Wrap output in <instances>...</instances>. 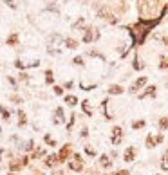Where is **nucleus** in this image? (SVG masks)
<instances>
[{
  "label": "nucleus",
  "instance_id": "24",
  "mask_svg": "<svg viewBox=\"0 0 168 175\" xmlns=\"http://www.w3.org/2000/svg\"><path fill=\"white\" fill-rule=\"evenodd\" d=\"M56 117H58L56 123L58 121H63V108H56Z\"/></svg>",
  "mask_w": 168,
  "mask_h": 175
},
{
  "label": "nucleus",
  "instance_id": "30",
  "mask_svg": "<svg viewBox=\"0 0 168 175\" xmlns=\"http://www.w3.org/2000/svg\"><path fill=\"white\" fill-rule=\"evenodd\" d=\"M81 26H83V18H80L76 24H74V29H78V27H81Z\"/></svg>",
  "mask_w": 168,
  "mask_h": 175
},
{
  "label": "nucleus",
  "instance_id": "35",
  "mask_svg": "<svg viewBox=\"0 0 168 175\" xmlns=\"http://www.w3.org/2000/svg\"><path fill=\"white\" fill-rule=\"evenodd\" d=\"M15 65H16V67H18V69H23V63H22V61H16Z\"/></svg>",
  "mask_w": 168,
  "mask_h": 175
},
{
  "label": "nucleus",
  "instance_id": "1",
  "mask_svg": "<svg viewBox=\"0 0 168 175\" xmlns=\"http://www.w3.org/2000/svg\"><path fill=\"white\" fill-rule=\"evenodd\" d=\"M98 16H100L101 20L109 22V24H112V26L119 22V18H117V16H116V15H114L109 7H107V6H103V7H100V9H98Z\"/></svg>",
  "mask_w": 168,
  "mask_h": 175
},
{
  "label": "nucleus",
  "instance_id": "3",
  "mask_svg": "<svg viewBox=\"0 0 168 175\" xmlns=\"http://www.w3.org/2000/svg\"><path fill=\"white\" fill-rule=\"evenodd\" d=\"M69 168L73 170V171H81L83 170V163H81V157L76 154L73 161H69Z\"/></svg>",
  "mask_w": 168,
  "mask_h": 175
},
{
  "label": "nucleus",
  "instance_id": "31",
  "mask_svg": "<svg viewBox=\"0 0 168 175\" xmlns=\"http://www.w3.org/2000/svg\"><path fill=\"white\" fill-rule=\"evenodd\" d=\"M33 148H34V143H33V141H29V143H27V146H26V150H33Z\"/></svg>",
  "mask_w": 168,
  "mask_h": 175
},
{
  "label": "nucleus",
  "instance_id": "15",
  "mask_svg": "<svg viewBox=\"0 0 168 175\" xmlns=\"http://www.w3.org/2000/svg\"><path fill=\"white\" fill-rule=\"evenodd\" d=\"M65 103L70 105V106H74V105L78 103V98H76V96H65Z\"/></svg>",
  "mask_w": 168,
  "mask_h": 175
},
{
  "label": "nucleus",
  "instance_id": "37",
  "mask_svg": "<svg viewBox=\"0 0 168 175\" xmlns=\"http://www.w3.org/2000/svg\"><path fill=\"white\" fill-rule=\"evenodd\" d=\"M47 2H54V0H47Z\"/></svg>",
  "mask_w": 168,
  "mask_h": 175
},
{
  "label": "nucleus",
  "instance_id": "13",
  "mask_svg": "<svg viewBox=\"0 0 168 175\" xmlns=\"http://www.w3.org/2000/svg\"><path fill=\"white\" fill-rule=\"evenodd\" d=\"M159 69L161 71L168 69V56H159Z\"/></svg>",
  "mask_w": 168,
  "mask_h": 175
},
{
  "label": "nucleus",
  "instance_id": "28",
  "mask_svg": "<svg viewBox=\"0 0 168 175\" xmlns=\"http://www.w3.org/2000/svg\"><path fill=\"white\" fill-rule=\"evenodd\" d=\"M74 63H76V65H83V58H81V56H76V58H74Z\"/></svg>",
  "mask_w": 168,
  "mask_h": 175
},
{
  "label": "nucleus",
  "instance_id": "38",
  "mask_svg": "<svg viewBox=\"0 0 168 175\" xmlns=\"http://www.w3.org/2000/svg\"><path fill=\"white\" fill-rule=\"evenodd\" d=\"M0 155H2V150H0Z\"/></svg>",
  "mask_w": 168,
  "mask_h": 175
},
{
  "label": "nucleus",
  "instance_id": "9",
  "mask_svg": "<svg viewBox=\"0 0 168 175\" xmlns=\"http://www.w3.org/2000/svg\"><path fill=\"white\" fill-rule=\"evenodd\" d=\"M92 40H94V33H92L90 27H87L85 29V34H83V43H90Z\"/></svg>",
  "mask_w": 168,
  "mask_h": 175
},
{
  "label": "nucleus",
  "instance_id": "2",
  "mask_svg": "<svg viewBox=\"0 0 168 175\" xmlns=\"http://www.w3.org/2000/svg\"><path fill=\"white\" fill-rule=\"evenodd\" d=\"M121 137H123V128L121 126H114L112 132H110V143L114 146H117L119 143H121Z\"/></svg>",
  "mask_w": 168,
  "mask_h": 175
},
{
  "label": "nucleus",
  "instance_id": "23",
  "mask_svg": "<svg viewBox=\"0 0 168 175\" xmlns=\"http://www.w3.org/2000/svg\"><path fill=\"white\" fill-rule=\"evenodd\" d=\"M143 126H145V121H143V119H141V121H134V123H132V128H134V130H139V128H143Z\"/></svg>",
  "mask_w": 168,
  "mask_h": 175
},
{
  "label": "nucleus",
  "instance_id": "22",
  "mask_svg": "<svg viewBox=\"0 0 168 175\" xmlns=\"http://www.w3.org/2000/svg\"><path fill=\"white\" fill-rule=\"evenodd\" d=\"M81 108L85 110V114L87 116H92V112H90V108H89V101L85 99V101H81Z\"/></svg>",
  "mask_w": 168,
  "mask_h": 175
},
{
  "label": "nucleus",
  "instance_id": "8",
  "mask_svg": "<svg viewBox=\"0 0 168 175\" xmlns=\"http://www.w3.org/2000/svg\"><path fill=\"white\" fill-rule=\"evenodd\" d=\"M123 92H125V89H123L121 85H110L109 87V94L110 96H121Z\"/></svg>",
  "mask_w": 168,
  "mask_h": 175
},
{
  "label": "nucleus",
  "instance_id": "4",
  "mask_svg": "<svg viewBox=\"0 0 168 175\" xmlns=\"http://www.w3.org/2000/svg\"><path fill=\"white\" fill-rule=\"evenodd\" d=\"M145 85H147V78H145V76L137 78V79H136V83H134V85L130 87V92H132V94H136V92H137L139 89H143V87H145Z\"/></svg>",
  "mask_w": 168,
  "mask_h": 175
},
{
  "label": "nucleus",
  "instance_id": "33",
  "mask_svg": "<svg viewBox=\"0 0 168 175\" xmlns=\"http://www.w3.org/2000/svg\"><path fill=\"white\" fill-rule=\"evenodd\" d=\"M159 143H163V136H157L156 137V144H159Z\"/></svg>",
  "mask_w": 168,
  "mask_h": 175
},
{
  "label": "nucleus",
  "instance_id": "16",
  "mask_svg": "<svg viewBox=\"0 0 168 175\" xmlns=\"http://www.w3.org/2000/svg\"><path fill=\"white\" fill-rule=\"evenodd\" d=\"M132 67H134L136 71H139V69H143V67H145V65H143V61H139V56H136V58H134Z\"/></svg>",
  "mask_w": 168,
  "mask_h": 175
},
{
  "label": "nucleus",
  "instance_id": "26",
  "mask_svg": "<svg viewBox=\"0 0 168 175\" xmlns=\"http://www.w3.org/2000/svg\"><path fill=\"white\" fill-rule=\"evenodd\" d=\"M0 114H2V117H4V119H9V112L6 110L4 106H0Z\"/></svg>",
  "mask_w": 168,
  "mask_h": 175
},
{
  "label": "nucleus",
  "instance_id": "34",
  "mask_svg": "<svg viewBox=\"0 0 168 175\" xmlns=\"http://www.w3.org/2000/svg\"><path fill=\"white\" fill-rule=\"evenodd\" d=\"M85 152H87L89 155H94V150H92V148H85Z\"/></svg>",
  "mask_w": 168,
  "mask_h": 175
},
{
  "label": "nucleus",
  "instance_id": "19",
  "mask_svg": "<svg viewBox=\"0 0 168 175\" xmlns=\"http://www.w3.org/2000/svg\"><path fill=\"white\" fill-rule=\"evenodd\" d=\"M161 168H163L164 171L168 170V152H166V154L163 155V161H161Z\"/></svg>",
  "mask_w": 168,
  "mask_h": 175
},
{
  "label": "nucleus",
  "instance_id": "14",
  "mask_svg": "<svg viewBox=\"0 0 168 175\" xmlns=\"http://www.w3.org/2000/svg\"><path fill=\"white\" fill-rule=\"evenodd\" d=\"M100 163H101L103 168H110V164H112V161H110L109 155H101V157H100Z\"/></svg>",
  "mask_w": 168,
  "mask_h": 175
},
{
  "label": "nucleus",
  "instance_id": "17",
  "mask_svg": "<svg viewBox=\"0 0 168 175\" xmlns=\"http://www.w3.org/2000/svg\"><path fill=\"white\" fill-rule=\"evenodd\" d=\"M16 43H18V34L15 33V34H11L7 38V45H16Z\"/></svg>",
  "mask_w": 168,
  "mask_h": 175
},
{
  "label": "nucleus",
  "instance_id": "10",
  "mask_svg": "<svg viewBox=\"0 0 168 175\" xmlns=\"http://www.w3.org/2000/svg\"><path fill=\"white\" fill-rule=\"evenodd\" d=\"M148 96H156V87H147V90L143 94H139V99H145Z\"/></svg>",
  "mask_w": 168,
  "mask_h": 175
},
{
  "label": "nucleus",
  "instance_id": "18",
  "mask_svg": "<svg viewBox=\"0 0 168 175\" xmlns=\"http://www.w3.org/2000/svg\"><path fill=\"white\" fill-rule=\"evenodd\" d=\"M53 81H54V76H53V71H47V72H45V83H49V85H51Z\"/></svg>",
  "mask_w": 168,
  "mask_h": 175
},
{
  "label": "nucleus",
  "instance_id": "21",
  "mask_svg": "<svg viewBox=\"0 0 168 175\" xmlns=\"http://www.w3.org/2000/svg\"><path fill=\"white\" fill-rule=\"evenodd\" d=\"M159 128L161 130H166L168 128V117H161L159 119Z\"/></svg>",
  "mask_w": 168,
  "mask_h": 175
},
{
  "label": "nucleus",
  "instance_id": "5",
  "mask_svg": "<svg viewBox=\"0 0 168 175\" xmlns=\"http://www.w3.org/2000/svg\"><path fill=\"white\" fill-rule=\"evenodd\" d=\"M134 157H136V146H128L123 154V159H125V163H132Z\"/></svg>",
  "mask_w": 168,
  "mask_h": 175
},
{
  "label": "nucleus",
  "instance_id": "20",
  "mask_svg": "<svg viewBox=\"0 0 168 175\" xmlns=\"http://www.w3.org/2000/svg\"><path fill=\"white\" fill-rule=\"evenodd\" d=\"M156 146V139H154V136L150 134L148 137H147V148H154Z\"/></svg>",
  "mask_w": 168,
  "mask_h": 175
},
{
  "label": "nucleus",
  "instance_id": "12",
  "mask_svg": "<svg viewBox=\"0 0 168 175\" xmlns=\"http://www.w3.org/2000/svg\"><path fill=\"white\" fill-rule=\"evenodd\" d=\"M56 163H60V161H58V155H54V154H53V155H47V159H45V164H47V166H54Z\"/></svg>",
  "mask_w": 168,
  "mask_h": 175
},
{
  "label": "nucleus",
  "instance_id": "25",
  "mask_svg": "<svg viewBox=\"0 0 168 175\" xmlns=\"http://www.w3.org/2000/svg\"><path fill=\"white\" fill-rule=\"evenodd\" d=\"M18 117H20V126H22V125H26L27 119H26V114H23L22 110H18Z\"/></svg>",
  "mask_w": 168,
  "mask_h": 175
},
{
  "label": "nucleus",
  "instance_id": "6",
  "mask_svg": "<svg viewBox=\"0 0 168 175\" xmlns=\"http://www.w3.org/2000/svg\"><path fill=\"white\" fill-rule=\"evenodd\" d=\"M70 155V144H65L62 150H60V154H58V161H67V157Z\"/></svg>",
  "mask_w": 168,
  "mask_h": 175
},
{
  "label": "nucleus",
  "instance_id": "27",
  "mask_svg": "<svg viewBox=\"0 0 168 175\" xmlns=\"http://www.w3.org/2000/svg\"><path fill=\"white\" fill-rule=\"evenodd\" d=\"M43 139H45V143H47V144H51V146H54V144H56V143H54V139H51V136H45Z\"/></svg>",
  "mask_w": 168,
  "mask_h": 175
},
{
  "label": "nucleus",
  "instance_id": "11",
  "mask_svg": "<svg viewBox=\"0 0 168 175\" xmlns=\"http://www.w3.org/2000/svg\"><path fill=\"white\" fill-rule=\"evenodd\" d=\"M63 43H65V47H69V49H76L78 47V42L74 38H65Z\"/></svg>",
  "mask_w": 168,
  "mask_h": 175
},
{
  "label": "nucleus",
  "instance_id": "7",
  "mask_svg": "<svg viewBox=\"0 0 168 175\" xmlns=\"http://www.w3.org/2000/svg\"><path fill=\"white\" fill-rule=\"evenodd\" d=\"M27 157H23V159H20V161H13L11 164H9V168H11V171H16V170H20L22 166H26L27 164Z\"/></svg>",
  "mask_w": 168,
  "mask_h": 175
},
{
  "label": "nucleus",
  "instance_id": "36",
  "mask_svg": "<svg viewBox=\"0 0 168 175\" xmlns=\"http://www.w3.org/2000/svg\"><path fill=\"white\" fill-rule=\"evenodd\" d=\"M163 43H164V47L168 49V36H166V38H163Z\"/></svg>",
  "mask_w": 168,
  "mask_h": 175
},
{
  "label": "nucleus",
  "instance_id": "29",
  "mask_svg": "<svg viewBox=\"0 0 168 175\" xmlns=\"http://www.w3.org/2000/svg\"><path fill=\"white\" fill-rule=\"evenodd\" d=\"M54 94H56V96L63 94V89H62V87H54Z\"/></svg>",
  "mask_w": 168,
  "mask_h": 175
},
{
  "label": "nucleus",
  "instance_id": "39",
  "mask_svg": "<svg viewBox=\"0 0 168 175\" xmlns=\"http://www.w3.org/2000/svg\"><path fill=\"white\" fill-rule=\"evenodd\" d=\"M9 175H15V173H9Z\"/></svg>",
  "mask_w": 168,
  "mask_h": 175
},
{
  "label": "nucleus",
  "instance_id": "32",
  "mask_svg": "<svg viewBox=\"0 0 168 175\" xmlns=\"http://www.w3.org/2000/svg\"><path fill=\"white\" fill-rule=\"evenodd\" d=\"M116 175H130V173H128V171H127V170H119V171H117V173H116Z\"/></svg>",
  "mask_w": 168,
  "mask_h": 175
}]
</instances>
